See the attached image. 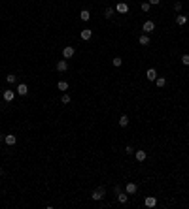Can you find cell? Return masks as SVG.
I'll use <instances>...</instances> for the list:
<instances>
[{"label":"cell","instance_id":"6da1fadb","mask_svg":"<svg viewBox=\"0 0 189 209\" xmlns=\"http://www.w3.org/2000/svg\"><path fill=\"white\" fill-rule=\"evenodd\" d=\"M104 196H106V188H104V187H99V188H95V190H93V194H91V198H93L95 202H100Z\"/></svg>","mask_w":189,"mask_h":209},{"label":"cell","instance_id":"7a4b0ae2","mask_svg":"<svg viewBox=\"0 0 189 209\" xmlns=\"http://www.w3.org/2000/svg\"><path fill=\"white\" fill-rule=\"evenodd\" d=\"M74 53H76V49L72 47V45H64V47H63V57L64 59H72Z\"/></svg>","mask_w":189,"mask_h":209},{"label":"cell","instance_id":"3957f363","mask_svg":"<svg viewBox=\"0 0 189 209\" xmlns=\"http://www.w3.org/2000/svg\"><path fill=\"white\" fill-rule=\"evenodd\" d=\"M142 30H144L146 34H151L153 30H155V23H153V21H146L144 25H142Z\"/></svg>","mask_w":189,"mask_h":209},{"label":"cell","instance_id":"277c9868","mask_svg":"<svg viewBox=\"0 0 189 209\" xmlns=\"http://www.w3.org/2000/svg\"><path fill=\"white\" fill-rule=\"evenodd\" d=\"M136 190H138V185H136V183H127V185H125V192H127V194H134Z\"/></svg>","mask_w":189,"mask_h":209},{"label":"cell","instance_id":"5b68a950","mask_svg":"<svg viewBox=\"0 0 189 209\" xmlns=\"http://www.w3.org/2000/svg\"><path fill=\"white\" fill-rule=\"evenodd\" d=\"M4 143H6V145H15V143H17V137H15L13 134H6V136H4Z\"/></svg>","mask_w":189,"mask_h":209},{"label":"cell","instance_id":"8992f818","mask_svg":"<svg viewBox=\"0 0 189 209\" xmlns=\"http://www.w3.org/2000/svg\"><path fill=\"white\" fill-rule=\"evenodd\" d=\"M19 96H27L28 94V87L25 85V83H19V87H17V90H15Z\"/></svg>","mask_w":189,"mask_h":209},{"label":"cell","instance_id":"52a82bcc","mask_svg":"<svg viewBox=\"0 0 189 209\" xmlns=\"http://www.w3.org/2000/svg\"><path fill=\"white\" fill-rule=\"evenodd\" d=\"M115 9H117L119 13H129V4H127V2H119V4L115 6Z\"/></svg>","mask_w":189,"mask_h":209},{"label":"cell","instance_id":"ba28073f","mask_svg":"<svg viewBox=\"0 0 189 209\" xmlns=\"http://www.w3.org/2000/svg\"><path fill=\"white\" fill-rule=\"evenodd\" d=\"M134 158L138 160V162H144L147 158V153L146 151H134Z\"/></svg>","mask_w":189,"mask_h":209},{"label":"cell","instance_id":"9c48e42d","mask_svg":"<svg viewBox=\"0 0 189 209\" xmlns=\"http://www.w3.org/2000/svg\"><path fill=\"white\" fill-rule=\"evenodd\" d=\"M144 203H146V207H155L157 205V198L155 196H147L144 200Z\"/></svg>","mask_w":189,"mask_h":209},{"label":"cell","instance_id":"30bf717a","mask_svg":"<svg viewBox=\"0 0 189 209\" xmlns=\"http://www.w3.org/2000/svg\"><path fill=\"white\" fill-rule=\"evenodd\" d=\"M80 36H81V40H85V42H87V40H91V36H93V30H91V28H83Z\"/></svg>","mask_w":189,"mask_h":209},{"label":"cell","instance_id":"8fae6325","mask_svg":"<svg viewBox=\"0 0 189 209\" xmlns=\"http://www.w3.org/2000/svg\"><path fill=\"white\" fill-rule=\"evenodd\" d=\"M66 70H68V62H66V59L59 60V62H57V72H66Z\"/></svg>","mask_w":189,"mask_h":209},{"label":"cell","instance_id":"7c38bea8","mask_svg":"<svg viewBox=\"0 0 189 209\" xmlns=\"http://www.w3.org/2000/svg\"><path fill=\"white\" fill-rule=\"evenodd\" d=\"M146 77L150 79V81H155V79H157V72H155V68H150V70H147V72H146Z\"/></svg>","mask_w":189,"mask_h":209},{"label":"cell","instance_id":"4fadbf2b","mask_svg":"<svg viewBox=\"0 0 189 209\" xmlns=\"http://www.w3.org/2000/svg\"><path fill=\"white\" fill-rule=\"evenodd\" d=\"M138 43H140V45H150V36H147V34H140Z\"/></svg>","mask_w":189,"mask_h":209},{"label":"cell","instance_id":"5bb4252c","mask_svg":"<svg viewBox=\"0 0 189 209\" xmlns=\"http://www.w3.org/2000/svg\"><path fill=\"white\" fill-rule=\"evenodd\" d=\"M80 19H81V21H89V19H91L89 9H81V12H80Z\"/></svg>","mask_w":189,"mask_h":209},{"label":"cell","instance_id":"9a60e30c","mask_svg":"<svg viewBox=\"0 0 189 209\" xmlns=\"http://www.w3.org/2000/svg\"><path fill=\"white\" fill-rule=\"evenodd\" d=\"M15 98V93H13V90H4V100H6V102H12Z\"/></svg>","mask_w":189,"mask_h":209},{"label":"cell","instance_id":"2e32d148","mask_svg":"<svg viewBox=\"0 0 189 209\" xmlns=\"http://www.w3.org/2000/svg\"><path fill=\"white\" fill-rule=\"evenodd\" d=\"M127 200H129L127 192H119V194H117V202H119V203H127Z\"/></svg>","mask_w":189,"mask_h":209},{"label":"cell","instance_id":"e0dca14e","mask_svg":"<svg viewBox=\"0 0 189 209\" xmlns=\"http://www.w3.org/2000/svg\"><path fill=\"white\" fill-rule=\"evenodd\" d=\"M176 23L180 25V27H183V25L187 23V15H178V17H176Z\"/></svg>","mask_w":189,"mask_h":209},{"label":"cell","instance_id":"ac0fdd59","mask_svg":"<svg viewBox=\"0 0 189 209\" xmlns=\"http://www.w3.org/2000/svg\"><path fill=\"white\" fill-rule=\"evenodd\" d=\"M127 124H129V117H127V115H121V117H119V126H123V128H125Z\"/></svg>","mask_w":189,"mask_h":209},{"label":"cell","instance_id":"d6986e66","mask_svg":"<svg viewBox=\"0 0 189 209\" xmlns=\"http://www.w3.org/2000/svg\"><path fill=\"white\" fill-rule=\"evenodd\" d=\"M155 85L159 87V89H163V87L166 85V79H165V77H157V79H155Z\"/></svg>","mask_w":189,"mask_h":209},{"label":"cell","instance_id":"ffe728a7","mask_svg":"<svg viewBox=\"0 0 189 209\" xmlns=\"http://www.w3.org/2000/svg\"><path fill=\"white\" fill-rule=\"evenodd\" d=\"M57 87H59V90H68V83L66 81H59Z\"/></svg>","mask_w":189,"mask_h":209},{"label":"cell","instance_id":"44dd1931","mask_svg":"<svg viewBox=\"0 0 189 209\" xmlns=\"http://www.w3.org/2000/svg\"><path fill=\"white\" fill-rule=\"evenodd\" d=\"M114 12H115L114 8H106V12H104V17H106V19H110L112 15H114Z\"/></svg>","mask_w":189,"mask_h":209},{"label":"cell","instance_id":"7402d4cb","mask_svg":"<svg viewBox=\"0 0 189 209\" xmlns=\"http://www.w3.org/2000/svg\"><path fill=\"white\" fill-rule=\"evenodd\" d=\"M140 8H142V12H150L151 4H150V2H142V4H140Z\"/></svg>","mask_w":189,"mask_h":209},{"label":"cell","instance_id":"603a6c76","mask_svg":"<svg viewBox=\"0 0 189 209\" xmlns=\"http://www.w3.org/2000/svg\"><path fill=\"white\" fill-rule=\"evenodd\" d=\"M112 64H114V66H121V64H123V59H121V57H115L114 60H112Z\"/></svg>","mask_w":189,"mask_h":209},{"label":"cell","instance_id":"cb8c5ba5","mask_svg":"<svg viewBox=\"0 0 189 209\" xmlns=\"http://www.w3.org/2000/svg\"><path fill=\"white\" fill-rule=\"evenodd\" d=\"M6 81H8V83H15L17 77H15V74H9V75H6Z\"/></svg>","mask_w":189,"mask_h":209},{"label":"cell","instance_id":"d4e9b609","mask_svg":"<svg viewBox=\"0 0 189 209\" xmlns=\"http://www.w3.org/2000/svg\"><path fill=\"white\" fill-rule=\"evenodd\" d=\"M61 102H63V104H70V96H68V94L64 93L63 96H61Z\"/></svg>","mask_w":189,"mask_h":209},{"label":"cell","instance_id":"484cf974","mask_svg":"<svg viewBox=\"0 0 189 209\" xmlns=\"http://www.w3.org/2000/svg\"><path fill=\"white\" fill-rule=\"evenodd\" d=\"M182 64L183 66H189V55H183V57H182Z\"/></svg>","mask_w":189,"mask_h":209},{"label":"cell","instance_id":"4316f807","mask_svg":"<svg viewBox=\"0 0 189 209\" xmlns=\"http://www.w3.org/2000/svg\"><path fill=\"white\" fill-rule=\"evenodd\" d=\"M119 192H123V187H121V185H115V187H114V194H119Z\"/></svg>","mask_w":189,"mask_h":209},{"label":"cell","instance_id":"83f0119b","mask_svg":"<svg viewBox=\"0 0 189 209\" xmlns=\"http://www.w3.org/2000/svg\"><path fill=\"white\" fill-rule=\"evenodd\" d=\"M125 153H127V155H134V149H132L131 145H127L125 147Z\"/></svg>","mask_w":189,"mask_h":209},{"label":"cell","instance_id":"f1b7e54d","mask_svg":"<svg viewBox=\"0 0 189 209\" xmlns=\"http://www.w3.org/2000/svg\"><path fill=\"white\" fill-rule=\"evenodd\" d=\"M174 9H176V12H180V9H182V2H176L174 4Z\"/></svg>","mask_w":189,"mask_h":209},{"label":"cell","instance_id":"f546056e","mask_svg":"<svg viewBox=\"0 0 189 209\" xmlns=\"http://www.w3.org/2000/svg\"><path fill=\"white\" fill-rule=\"evenodd\" d=\"M147 2H150V4H151V6H157V4H159V2H161V0H147Z\"/></svg>","mask_w":189,"mask_h":209},{"label":"cell","instance_id":"4dcf8cb0","mask_svg":"<svg viewBox=\"0 0 189 209\" xmlns=\"http://www.w3.org/2000/svg\"><path fill=\"white\" fill-rule=\"evenodd\" d=\"M0 175H2V168H0Z\"/></svg>","mask_w":189,"mask_h":209}]
</instances>
